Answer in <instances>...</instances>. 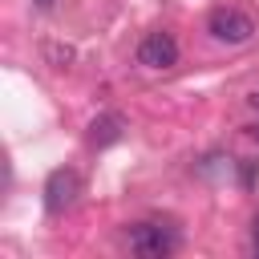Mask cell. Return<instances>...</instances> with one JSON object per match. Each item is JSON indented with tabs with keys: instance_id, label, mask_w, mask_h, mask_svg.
<instances>
[{
	"instance_id": "cell-4",
	"label": "cell",
	"mask_w": 259,
	"mask_h": 259,
	"mask_svg": "<svg viewBox=\"0 0 259 259\" xmlns=\"http://www.w3.org/2000/svg\"><path fill=\"white\" fill-rule=\"evenodd\" d=\"M138 65L146 69H174L178 65V40L170 32H150L138 45Z\"/></svg>"
},
{
	"instance_id": "cell-6",
	"label": "cell",
	"mask_w": 259,
	"mask_h": 259,
	"mask_svg": "<svg viewBox=\"0 0 259 259\" xmlns=\"http://www.w3.org/2000/svg\"><path fill=\"white\" fill-rule=\"evenodd\" d=\"M49 57L57 61V69H65V65L73 61V49H57V45H49Z\"/></svg>"
},
{
	"instance_id": "cell-7",
	"label": "cell",
	"mask_w": 259,
	"mask_h": 259,
	"mask_svg": "<svg viewBox=\"0 0 259 259\" xmlns=\"http://www.w3.org/2000/svg\"><path fill=\"white\" fill-rule=\"evenodd\" d=\"M251 251L259 255V214H255V223H251Z\"/></svg>"
},
{
	"instance_id": "cell-8",
	"label": "cell",
	"mask_w": 259,
	"mask_h": 259,
	"mask_svg": "<svg viewBox=\"0 0 259 259\" xmlns=\"http://www.w3.org/2000/svg\"><path fill=\"white\" fill-rule=\"evenodd\" d=\"M53 4H57V0H32V8H36V12H53Z\"/></svg>"
},
{
	"instance_id": "cell-1",
	"label": "cell",
	"mask_w": 259,
	"mask_h": 259,
	"mask_svg": "<svg viewBox=\"0 0 259 259\" xmlns=\"http://www.w3.org/2000/svg\"><path fill=\"white\" fill-rule=\"evenodd\" d=\"M125 239H130V251L142 259H170L178 251V231L166 223H134Z\"/></svg>"
},
{
	"instance_id": "cell-2",
	"label": "cell",
	"mask_w": 259,
	"mask_h": 259,
	"mask_svg": "<svg viewBox=\"0 0 259 259\" xmlns=\"http://www.w3.org/2000/svg\"><path fill=\"white\" fill-rule=\"evenodd\" d=\"M206 32L219 40V45H247L255 36V16L235 8V4H219L210 16H206Z\"/></svg>"
},
{
	"instance_id": "cell-9",
	"label": "cell",
	"mask_w": 259,
	"mask_h": 259,
	"mask_svg": "<svg viewBox=\"0 0 259 259\" xmlns=\"http://www.w3.org/2000/svg\"><path fill=\"white\" fill-rule=\"evenodd\" d=\"M251 134H255V142H259V121H255V125H251Z\"/></svg>"
},
{
	"instance_id": "cell-3",
	"label": "cell",
	"mask_w": 259,
	"mask_h": 259,
	"mask_svg": "<svg viewBox=\"0 0 259 259\" xmlns=\"http://www.w3.org/2000/svg\"><path fill=\"white\" fill-rule=\"evenodd\" d=\"M77 194H81V174L77 170L61 166V170H53L45 178V210L49 214H65L77 202Z\"/></svg>"
},
{
	"instance_id": "cell-5",
	"label": "cell",
	"mask_w": 259,
	"mask_h": 259,
	"mask_svg": "<svg viewBox=\"0 0 259 259\" xmlns=\"http://www.w3.org/2000/svg\"><path fill=\"white\" fill-rule=\"evenodd\" d=\"M121 134H125V117H121V113H101V117H93V125H89V142H93L97 150L113 146Z\"/></svg>"
}]
</instances>
